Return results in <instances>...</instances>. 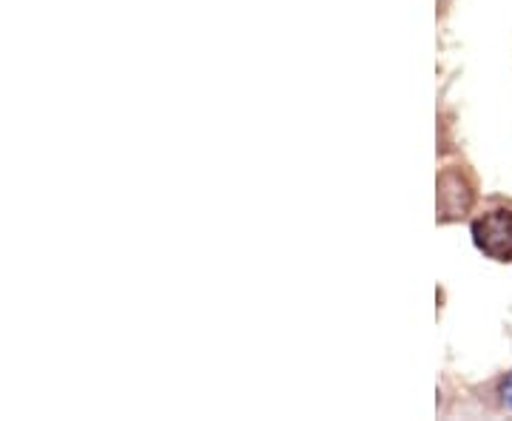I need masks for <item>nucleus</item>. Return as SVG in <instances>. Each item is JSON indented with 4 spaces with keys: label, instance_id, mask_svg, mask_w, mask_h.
I'll use <instances>...</instances> for the list:
<instances>
[{
    "label": "nucleus",
    "instance_id": "f03ea898",
    "mask_svg": "<svg viewBox=\"0 0 512 421\" xmlns=\"http://www.w3.org/2000/svg\"><path fill=\"white\" fill-rule=\"evenodd\" d=\"M439 205L444 220H453V217H461V214L470 211V205H473V191H470V185H467V180H464L458 171L441 174Z\"/></svg>",
    "mask_w": 512,
    "mask_h": 421
},
{
    "label": "nucleus",
    "instance_id": "7ed1b4c3",
    "mask_svg": "<svg viewBox=\"0 0 512 421\" xmlns=\"http://www.w3.org/2000/svg\"><path fill=\"white\" fill-rule=\"evenodd\" d=\"M501 399H504V404L507 407H512V373L501 382Z\"/></svg>",
    "mask_w": 512,
    "mask_h": 421
},
{
    "label": "nucleus",
    "instance_id": "f257e3e1",
    "mask_svg": "<svg viewBox=\"0 0 512 421\" xmlns=\"http://www.w3.org/2000/svg\"><path fill=\"white\" fill-rule=\"evenodd\" d=\"M473 242L484 257L512 262V211L498 208L473 222Z\"/></svg>",
    "mask_w": 512,
    "mask_h": 421
}]
</instances>
